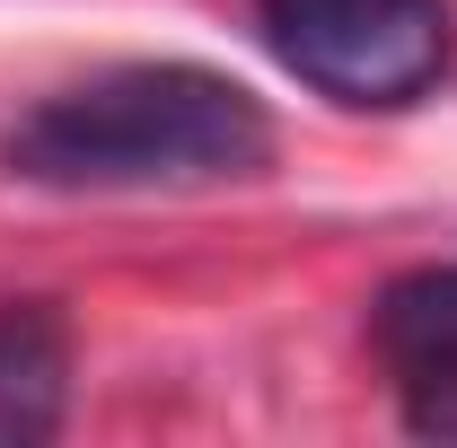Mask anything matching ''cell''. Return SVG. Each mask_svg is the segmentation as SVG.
Wrapping results in <instances>:
<instances>
[{"label": "cell", "mask_w": 457, "mask_h": 448, "mask_svg": "<svg viewBox=\"0 0 457 448\" xmlns=\"http://www.w3.org/2000/svg\"><path fill=\"white\" fill-rule=\"evenodd\" d=\"M9 176L54 194H150V185H220L273 159L264 106L194 62H132L88 88H62L0 141Z\"/></svg>", "instance_id": "6da1fadb"}, {"label": "cell", "mask_w": 457, "mask_h": 448, "mask_svg": "<svg viewBox=\"0 0 457 448\" xmlns=\"http://www.w3.org/2000/svg\"><path fill=\"white\" fill-rule=\"evenodd\" d=\"M264 36L282 71L343 106H413L449 71L440 0H264Z\"/></svg>", "instance_id": "7a4b0ae2"}, {"label": "cell", "mask_w": 457, "mask_h": 448, "mask_svg": "<svg viewBox=\"0 0 457 448\" xmlns=\"http://www.w3.org/2000/svg\"><path fill=\"white\" fill-rule=\"evenodd\" d=\"M71 404V335L54 308H0V448H36Z\"/></svg>", "instance_id": "3957f363"}, {"label": "cell", "mask_w": 457, "mask_h": 448, "mask_svg": "<svg viewBox=\"0 0 457 448\" xmlns=\"http://www.w3.org/2000/svg\"><path fill=\"white\" fill-rule=\"evenodd\" d=\"M370 335L404 378H457V273H413L370 308Z\"/></svg>", "instance_id": "277c9868"}, {"label": "cell", "mask_w": 457, "mask_h": 448, "mask_svg": "<svg viewBox=\"0 0 457 448\" xmlns=\"http://www.w3.org/2000/svg\"><path fill=\"white\" fill-rule=\"evenodd\" d=\"M404 422L422 431V440H457V378H404Z\"/></svg>", "instance_id": "5b68a950"}]
</instances>
